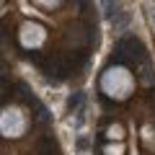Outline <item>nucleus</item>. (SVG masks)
I'll return each mask as SVG.
<instances>
[{
	"label": "nucleus",
	"mask_w": 155,
	"mask_h": 155,
	"mask_svg": "<svg viewBox=\"0 0 155 155\" xmlns=\"http://www.w3.org/2000/svg\"><path fill=\"white\" fill-rule=\"evenodd\" d=\"M122 47H124V49H129V57H134V60H140V62H147V52H145V47H142L140 39L127 36L122 41Z\"/></svg>",
	"instance_id": "1"
},
{
	"label": "nucleus",
	"mask_w": 155,
	"mask_h": 155,
	"mask_svg": "<svg viewBox=\"0 0 155 155\" xmlns=\"http://www.w3.org/2000/svg\"><path fill=\"white\" fill-rule=\"evenodd\" d=\"M41 155H60V150H57L54 140H49V137L41 140Z\"/></svg>",
	"instance_id": "2"
},
{
	"label": "nucleus",
	"mask_w": 155,
	"mask_h": 155,
	"mask_svg": "<svg viewBox=\"0 0 155 155\" xmlns=\"http://www.w3.org/2000/svg\"><path fill=\"white\" fill-rule=\"evenodd\" d=\"M80 101H83V96H80V93H78V96H72V98H70V109H75V106L80 104Z\"/></svg>",
	"instance_id": "3"
}]
</instances>
